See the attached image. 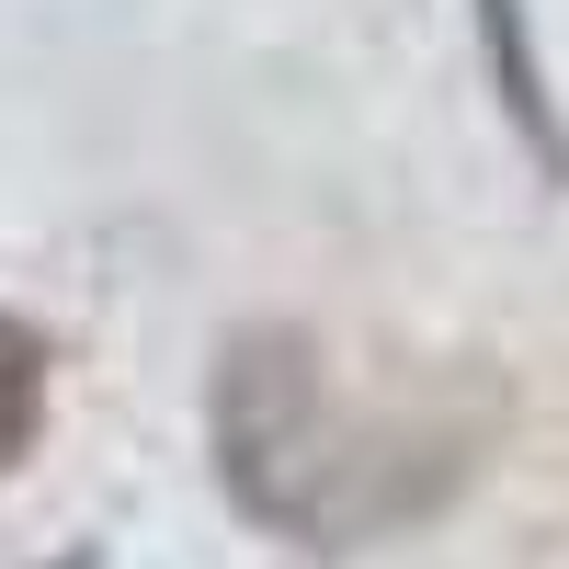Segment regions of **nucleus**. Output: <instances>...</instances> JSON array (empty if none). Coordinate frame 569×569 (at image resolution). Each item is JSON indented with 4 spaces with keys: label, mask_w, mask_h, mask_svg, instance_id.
<instances>
[{
    "label": "nucleus",
    "mask_w": 569,
    "mask_h": 569,
    "mask_svg": "<svg viewBox=\"0 0 569 569\" xmlns=\"http://www.w3.org/2000/svg\"><path fill=\"white\" fill-rule=\"evenodd\" d=\"M58 569H91V558H58Z\"/></svg>",
    "instance_id": "4"
},
{
    "label": "nucleus",
    "mask_w": 569,
    "mask_h": 569,
    "mask_svg": "<svg viewBox=\"0 0 569 569\" xmlns=\"http://www.w3.org/2000/svg\"><path fill=\"white\" fill-rule=\"evenodd\" d=\"M217 479L251 525L308 536V547L399 525L388 490L365 479V456H342V433H330V399H319V365H308L297 330H240L228 342V365H217Z\"/></svg>",
    "instance_id": "1"
},
{
    "label": "nucleus",
    "mask_w": 569,
    "mask_h": 569,
    "mask_svg": "<svg viewBox=\"0 0 569 569\" xmlns=\"http://www.w3.org/2000/svg\"><path fill=\"white\" fill-rule=\"evenodd\" d=\"M34 421H46V330L0 308V467L34 456Z\"/></svg>",
    "instance_id": "3"
},
{
    "label": "nucleus",
    "mask_w": 569,
    "mask_h": 569,
    "mask_svg": "<svg viewBox=\"0 0 569 569\" xmlns=\"http://www.w3.org/2000/svg\"><path fill=\"white\" fill-rule=\"evenodd\" d=\"M467 23H479V69H490L501 126L525 137V160L547 182H569V126H558V91H547V58H536V0H467Z\"/></svg>",
    "instance_id": "2"
}]
</instances>
